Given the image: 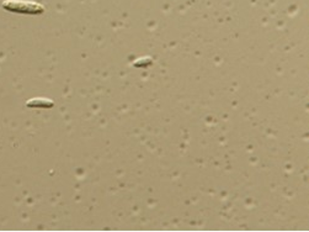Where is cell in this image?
I'll return each instance as SVG.
<instances>
[{"instance_id":"1","label":"cell","mask_w":309,"mask_h":232,"mask_svg":"<svg viewBox=\"0 0 309 232\" xmlns=\"http://www.w3.org/2000/svg\"><path fill=\"white\" fill-rule=\"evenodd\" d=\"M3 9L16 14L26 15H39L45 13V7L39 3L28 2V0H4L2 4Z\"/></svg>"},{"instance_id":"2","label":"cell","mask_w":309,"mask_h":232,"mask_svg":"<svg viewBox=\"0 0 309 232\" xmlns=\"http://www.w3.org/2000/svg\"><path fill=\"white\" fill-rule=\"evenodd\" d=\"M26 106L27 107H52L53 106V101L51 99L47 98H33L30 99V100L26 101Z\"/></svg>"}]
</instances>
